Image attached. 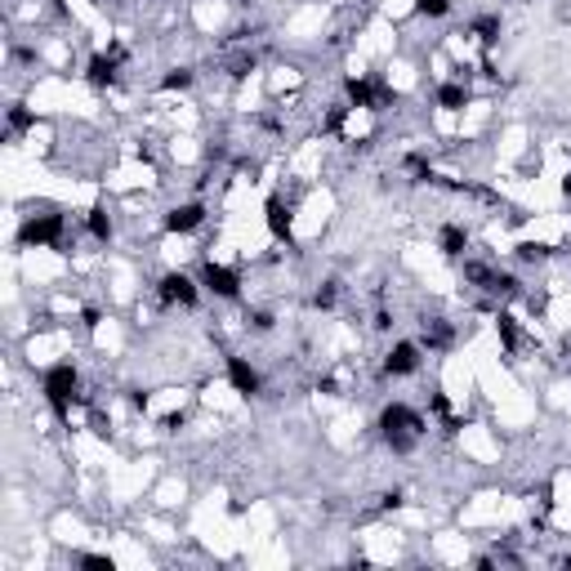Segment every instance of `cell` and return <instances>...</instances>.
Listing matches in <instances>:
<instances>
[{"label": "cell", "instance_id": "16", "mask_svg": "<svg viewBox=\"0 0 571 571\" xmlns=\"http://www.w3.org/2000/svg\"><path fill=\"white\" fill-rule=\"evenodd\" d=\"M192 85V72L188 68H170L165 76H161V90H188Z\"/></svg>", "mask_w": 571, "mask_h": 571}, {"label": "cell", "instance_id": "7", "mask_svg": "<svg viewBox=\"0 0 571 571\" xmlns=\"http://www.w3.org/2000/svg\"><path fill=\"white\" fill-rule=\"evenodd\" d=\"M121 50H103V54H94L90 63H85V81L94 85V90H112L117 81H121Z\"/></svg>", "mask_w": 571, "mask_h": 571}, {"label": "cell", "instance_id": "15", "mask_svg": "<svg viewBox=\"0 0 571 571\" xmlns=\"http://www.w3.org/2000/svg\"><path fill=\"white\" fill-rule=\"evenodd\" d=\"M469 36H478L482 45H495V41H500V19H495V14H482V19H473Z\"/></svg>", "mask_w": 571, "mask_h": 571}, {"label": "cell", "instance_id": "21", "mask_svg": "<svg viewBox=\"0 0 571 571\" xmlns=\"http://www.w3.org/2000/svg\"><path fill=\"white\" fill-rule=\"evenodd\" d=\"M562 192H567V197H571V174H567V179H562Z\"/></svg>", "mask_w": 571, "mask_h": 571}, {"label": "cell", "instance_id": "11", "mask_svg": "<svg viewBox=\"0 0 571 571\" xmlns=\"http://www.w3.org/2000/svg\"><path fill=\"white\" fill-rule=\"evenodd\" d=\"M438 250H442L446 259H460V254L469 250V232H464L460 223H446V228L438 232Z\"/></svg>", "mask_w": 571, "mask_h": 571}, {"label": "cell", "instance_id": "6", "mask_svg": "<svg viewBox=\"0 0 571 571\" xmlns=\"http://www.w3.org/2000/svg\"><path fill=\"white\" fill-rule=\"evenodd\" d=\"M201 286L210 295H219V300H237L241 295V277H237V268H228V263H205L201 268Z\"/></svg>", "mask_w": 571, "mask_h": 571}, {"label": "cell", "instance_id": "8", "mask_svg": "<svg viewBox=\"0 0 571 571\" xmlns=\"http://www.w3.org/2000/svg\"><path fill=\"white\" fill-rule=\"evenodd\" d=\"M223 371H228V384H232L241 398H259V393H263V375H259V366H254L250 358H228Z\"/></svg>", "mask_w": 571, "mask_h": 571}, {"label": "cell", "instance_id": "4", "mask_svg": "<svg viewBox=\"0 0 571 571\" xmlns=\"http://www.w3.org/2000/svg\"><path fill=\"white\" fill-rule=\"evenodd\" d=\"M420 362H424V344H420V340H398V344L384 353V375H393V380L415 375Z\"/></svg>", "mask_w": 571, "mask_h": 571}, {"label": "cell", "instance_id": "19", "mask_svg": "<svg viewBox=\"0 0 571 571\" xmlns=\"http://www.w3.org/2000/svg\"><path fill=\"white\" fill-rule=\"evenodd\" d=\"M313 304H318V309H335V281L318 286V291H313Z\"/></svg>", "mask_w": 571, "mask_h": 571}, {"label": "cell", "instance_id": "13", "mask_svg": "<svg viewBox=\"0 0 571 571\" xmlns=\"http://www.w3.org/2000/svg\"><path fill=\"white\" fill-rule=\"evenodd\" d=\"M85 223H90V237H94V241H112V210H108L103 201H99V205H90Z\"/></svg>", "mask_w": 571, "mask_h": 571}, {"label": "cell", "instance_id": "5", "mask_svg": "<svg viewBox=\"0 0 571 571\" xmlns=\"http://www.w3.org/2000/svg\"><path fill=\"white\" fill-rule=\"evenodd\" d=\"M59 237H63V214H32V219L19 228V241H23V245H36V250H41V245H54Z\"/></svg>", "mask_w": 571, "mask_h": 571}, {"label": "cell", "instance_id": "20", "mask_svg": "<svg viewBox=\"0 0 571 571\" xmlns=\"http://www.w3.org/2000/svg\"><path fill=\"white\" fill-rule=\"evenodd\" d=\"M76 562H81V567H94V571H112V558H108V553H81Z\"/></svg>", "mask_w": 571, "mask_h": 571}, {"label": "cell", "instance_id": "2", "mask_svg": "<svg viewBox=\"0 0 571 571\" xmlns=\"http://www.w3.org/2000/svg\"><path fill=\"white\" fill-rule=\"evenodd\" d=\"M41 393H45V406L59 415V420H72V402L81 398V375L72 362H54L45 375H41Z\"/></svg>", "mask_w": 571, "mask_h": 571}, {"label": "cell", "instance_id": "17", "mask_svg": "<svg viewBox=\"0 0 571 571\" xmlns=\"http://www.w3.org/2000/svg\"><path fill=\"white\" fill-rule=\"evenodd\" d=\"M415 10H420L424 19H446V14H451V0H415Z\"/></svg>", "mask_w": 571, "mask_h": 571}, {"label": "cell", "instance_id": "10", "mask_svg": "<svg viewBox=\"0 0 571 571\" xmlns=\"http://www.w3.org/2000/svg\"><path fill=\"white\" fill-rule=\"evenodd\" d=\"M205 223V205L201 201H183V205H174L170 214H165V232H174V237H188V232H197Z\"/></svg>", "mask_w": 571, "mask_h": 571}, {"label": "cell", "instance_id": "1", "mask_svg": "<svg viewBox=\"0 0 571 571\" xmlns=\"http://www.w3.org/2000/svg\"><path fill=\"white\" fill-rule=\"evenodd\" d=\"M424 415L420 411H411L406 402H393V406H384L380 411V438L389 442V451H398V455H406V451H415L420 446V438H424Z\"/></svg>", "mask_w": 571, "mask_h": 571}, {"label": "cell", "instance_id": "3", "mask_svg": "<svg viewBox=\"0 0 571 571\" xmlns=\"http://www.w3.org/2000/svg\"><path fill=\"white\" fill-rule=\"evenodd\" d=\"M157 295L165 309H192L197 295H201V281H192L188 272H165L161 286H157Z\"/></svg>", "mask_w": 571, "mask_h": 571}, {"label": "cell", "instance_id": "18", "mask_svg": "<svg viewBox=\"0 0 571 571\" xmlns=\"http://www.w3.org/2000/svg\"><path fill=\"white\" fill-rule=\"evenodd\" d=\"M28 125H36L32 112H23V108L14 103V108H10V134H19V130H28Z\"/></svg>", "mask_w": 571, "mask_h": 571}, {"label": "cell", "instance_id": "12", "mask_svg": "<svg viewBox=\"0 0 571 571\" xmlns=\"http://www.w3.org/2000/svg\"><path fill=\"white\" fill-rule=\"evenodd\" d=\"M464 103H469L464 81H446V85H438V108H442V112H464Z\"/></svg>", "mask_w": 571, "mask_h": 571}, {"label": "cell", "instance_id": "14", "mask_svg": "<svg viewBox=\"0 0 571 571\" xmlns=\"http://www.w3.org/2000/svg\"><path fill=\"white\" fill-rule=\"evenodd\" d=\"M424 349H446L451 344V326L442 318H424V335H420Z\"/></svg>", "mask_w": 571, "mask_h": 571}, {"label": "cell", "instance_id": "9", "mask_svg": "<svg viewBox=\"0 0 571 571\" xmlns=\"http://www.w3.org/2000/svg\"><path fill=\"white\" fill-rule=\"evenodd\" d=\"M263 223H268V232H272L277 241H291V237H295V210H291V201L272 192L268 205H263Z\"/></svg>", "mask_w": 571, "mask_h": 571}]
</instances>
